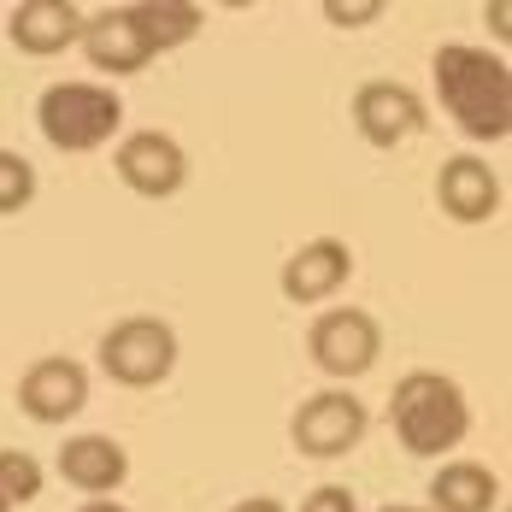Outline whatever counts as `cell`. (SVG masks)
<instances>
[{"mask_svg": "<svg viewBox=\"0 0 512 512\" xmlns=\"http://www.w3.org/2000/svg\"><path fill=\"white\" fill-rule=\"evenodd\" d=\"M112 171H118V183H124L130 195H142V201H171V195H183V183H189V154H183V142L165 136V130H130V136L118 142V154H112Z\"/></svg>", "mask_w": 512, "mask_h": 512, "instance_id": "cell-8", "label": "cell"}, {"mask_svg": "<svg viewBox=\"0 0 512 512\" xmlns=\"http://www.w3.org/2000/svg\"><path fill=\"white\" fill-rule=\"evenodd\" d=\"M230 512H283L271 495H254V501H242V507H230Z\"/></svg>", "mask_w": 512, "mask_h": 512, "instance_id": "cell-20", "label": "cell"}, {"mask_svg": "<svg viewBox=\"0 0 512 512\" xmlns=\"http://www.w3.org/2000/svg\"><path fill=\"white\" fill-rule=\"evenodd\" d=\"M436 201L454 224H489L501 212V177L477 154H454L436 171Z\"/></svg>", "mask_w": 512, "mask_h": 512, "instance_id": "cell-13", "label": "cell"}, {"mask_svg": "<svg viewBox=\"0 0 512 512\" xmlns=\"http://www.w3.org/2000/svg\"><path fill=\"white\" fill-rule=\"evenodd\" d=\"M501 507V477L477 460H448L430 477V512H495Z\"/></svg>", "mask_w": 512, "mask_h": 512, "instance_id": "cell-15", "label": "cell"}, {"mask_svg": "<svg viewBox=\"0 0 512 512\" xmlns=\"http://www.w3.org/2000/svg\"><path fill=\"white\" fill-rule=\"evenodd\" d=\"M383 512H430V507H383Z\"/></svg>", "mask_w": 512, "mask_h": 512, "instance_id": "cell-22", "label": "cell"}, {"mask_svg": "<svg viewBox=\"0 0 512 512\" xmlns=\"http://www.w3.org/2000/svg\"><path fill=\"white\" fill-rule=\"evenodd\" d=\"M354 124L371 148H401L430 124V112L418 101V89L395 83V77H371L354 89Z\"/></svg>", "mask_w": 512, "mask_h": 512, "instance_id": "cell-9", "label": "cell"}, {"mask_svg": "<svg viewBox=\"0 0 512 512\" xmlns=\"http://www.w3.org/2000/svg\"><path fill=\"white\" fill-rule=\"evenodd\" d=\"M36 124H42L48 148H59V154H95L118 136L124 101L106 83H53L36 101Z\"/></svg>", "mask_w": 512, "mask_h": 512, "instance_id": "cell-4", "label": "cell"}, {"mask_svg": "<svg viewBox=\"0 0 512 512\" xmlns=\"http://www.w3.org/2000/svg\"><path fill=\"white\" fill-rule=\"evenodd\" d=\"M101 371L118 389H159L177 371V330L165 318H118L101 336Z\"/></svg>", "mask_w": 512, "mask_h": 512, "instance_id": "cell-5", "label": "cell"}, {"mask_svg": "<svg viewBox=\"0 0 512 512\" xmlns=\"http://www.w3.org/2000/svg\"><path fill=\"white\" fill-rule=\"evenodd\" d=\"M18 407H24V418H36V424H65V418H77V412L89 407V371L65 354L36 359V365L18 377Z\"/></svg>", "mask_w": 512, "mask_h": 512, "instance_id": "cell-11", "label": "cell"}, {"mask_svg": "<svg viewBox=\"0 0 512 512\" xmlns=\"http://www.w3.org/2000/svg\"><path fill=\"white\" fill-rule=\"evenodd\" d=\"M307 354L312 365L324 371V377H336V383H354L365 377L377 354H383V330H377V318L365 307H330L312 318L307 330Z\"/></svg>", "mask_w": 512, "mask_h": 512, "instance_id": "cell-6", "label": "cell"}, {"mask_svg": "<svg viewBox=\"0 0 512 512\" xmlns=\"http://www.w3.org/2000/svg\"><path fill=\"white\" fill-rule=\"evenodd\" d=\"M0 512H6V507H0Z\"/></svg>", "mask_w": 512, "mask_h": 512, "instance_id": "cell-23", "label": "cell"}, {"mask_svg": "<svg viewBox=\"0 0 512 512\" xmlns=\"http://www.w3.org/2000/svg\"><path fill=\"white\" fill-rule=\"evenodd\" d=\"M59 477L71 483V489H83L89 501H106L112 489H124V477H130V454H124V442H112V436H71L65 448H59Z\"/></svg>", "mask_w": 512, "mask_h": 512, "instance_id": "cell-14", "label": "cell"}, {"mask_svg": "<svg viewBox=\"0 0 512 512\" xmlns=\"http://www.w3.org/2000/svg\"><path fill=\"white\" fill-rule=\"evenodd\" d=\"M77 512H130V507H118V501H83Z\"/></svg>", "mask_w": 512, "mask_h": 512, "instance_id": "cell-21", "label": "cell"}, {"mask_svg": "<svg viewBox=\"0 0 512 512\" xmlns=\"http://www.w3.org/2000/svg\"><path fill=\"white\" fill-rule=\"evenodd\" d=\"M206 24L201 6L189 0H130V6H106L83 24V42L77 48L89 53V65L106 71V77H136L148 71L159 53L195 42Z\"/></svg>", "mask_w": 512, "mask_h": 512, "instance_id": "cell-1", "label": "cell"}, {"mask_svg": "<svg viewBox=\"0 0 512 512\" xmlns=\"http://www.w3.org/2000/svg\"><path fill=\"white\" fill-rule=\"evenodd\" d=\"M365 401H354L348 389H318L307 395L295 418H289V442H295V454H307V460H342V454H354L359 436H365Z\"/></svg>", "mask_w": 512, "mask_h": 512, "instance_id": "cell-7", "label": "cell"}, {"mask_svg": "<svg viewBox=\"0 0 512 512\" xmlns=\"http://www.w3.org/2000/svg\"><path fill=\"white\" fill-rule=\"evenodd\" d=\"M436 77V101L454 118V130L471 142H507L512 136V71L501 53L448 42L430 59Z\"/></svg>", "mask_w": 512, "mask_h": 512, "instance_id": "cell-2", "label": "cell"}, {"mask_svg": "<svg viewBox=\"0 0 512 512\" xmlns=\"http://www.w3.org/2000/svg\"><path fill=\"white\" fill-rule=\"evenodd\" d=\"M42 495V460L24 448H0V507H30Z\"/></svg>", "mask_w": 512, "mask_h": 512, "instance_id": "cell-16", "label": "cell"}, {"mask_svg": "<svg viewBox=\"0 0 512 512\" xmlns=\"http://www.w3.org/2000/svg\"><path fill=\"white\" fill-rule=\"evenodd\" d=\"M389 424L401 436L412 460H442L454 454L471 430V407H465V389L442 371H407L395 383V401H389Z\"/></svg>", "mask_w": 512, "mask_h": 512, "instance_id": "cell-3", "label": "cell"}, {"mask_svg": "<svg viewBox=\"0 0 512 512\" xmlns=\"http://www.w3.org/2000/svg\"><path fill=\"white\" fill-rule=\"evenodd\" d=\"M30 201H36V165L12 148H0V218L24 212Z\"/></svg>", "mask_w": 512, "mask_h": 512, "instance_id": "cell-17", "label": "cell"}, {"mask_svg": "<svg viewBox=\"0 0 512 512\" xmlns=\"http://www.w3.org/2000/svg\"><path fill=\"white\" fill-rule=\"evenodd\" d=\"M324 18H330V24H342V30H359V24L383 18V0H354V6H342V0H324Z\"/></svg>", "mask_w": 512, "mask_h": 512, "instance_id": "cell-18", "label": "cell"}, {"mask_svg": "<svg viewBox=\"0 0 512 512\" xmlns=\"http://www.w3.org/2000/svg\"><path fill=\"white\" fill-rule=\"evenodd\" d=\"M301 512H359V501H354V489L324 483V489H312L307 501H301Z\"/></svg>", "mask_w": 512, "mask_h": 512, "instance_id": "cell-19", "label": "cell"}, {"mask_svg": "<svg viewBox=\"0 0 512 512\" xmlns=\"http://www.w3.org/2000/svg\"><path fill=\"white\" fill-rule=\"evenodd\" d=\"M83 24H89V12L71 6V0H18L12 18H6V36L30 59H53V53L83 42Z\"/></svg>", "mask_w": 512, "mask_h": 512, "instance_id": "cell-12", "label": "cell"}, {"mask_svg": "<svg viewBox=\"0 0 512 512\" xmlns=\"http://www.w3.org/2000/svg\"><path fill=\"white\" fill-rule=\"evenodd\" d=\"M348 277H354V248L336 242V236H312V242H301L295 254L283 259L277 289H283V301H295V307H324V301L342 295Z\"/></svg>", "mask_w": 512, "mask_h": 512, "instance_id": "cell-10", "label": "cell"}]
</instances>
